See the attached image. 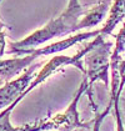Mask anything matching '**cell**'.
Listing matches in <instances>:
<instances>
[{
  "label": "cell",
  "mask_w": 125,
  "mask_h": 131,
  "mask_svg": "<svg viewBox=\"0 0 125 131\" xmlns=\"http://www.w3.org/2000/svg\"><path fill=\"white\" fill-rule=\"evenodd\" d=\"M0 82H1V81H0Z\"/></svg>",
  "instance_id": "cell-13"
},
{
  "label": "cell",
  "mask_w": 125,
  "mask_h": 131,
  "mask_svg": "<svg viewBox=\"0 0 125 131\" xmlns=\"http://www.w3.org/2000/svg\"><path fill=\"white\" fill-rule=\"evenodd\" d=\"M38 66H39L38 64L30 65L24 71V74L21 76H19L15 80L6 82L4 86L0 88V110L10 106L11 104L28 89V86L31 82V79L34 76V71L36 70Z\"/></svg>",
  "instance_id": "cell-4"
},
{
  "label": "cell",
  "mask_w": 125,
  "mask_h": 131,
  "mask_svg": "<svg viewBox=\"0 0 125 131\" xmlns=\"http://www.w3.org/2000/svg\"><path fill=\"white\" fill-rule=\"evenodd\" d=\"M81 5L79 4V0H69V4H68V9H76V8H80Z\"/></svg>",
  "instance_id": "cell-11"
},
{
  "label": "cell",
  "mask_w": 125,
  "mask_h": 131,
  "mask_svg": "<svg viewBox=\"0 0 125 131\" xmlns=\"http://www.w3.org/2000/svg\"><path fill=\"white\" fill-rule=\"evenodd\" d=\"M5 52V32L3 31V25L0 23V59Z\"/></svg>",
  "instance_id": "cell-10"
},
{
  "label": "cell",
  "mask_w": 125,
  "mask_h": 131,
  "mask_svg": "<svg viewBox=\"0 0 125 131\" xmlns=\"http://www.w3.org/2000/svg\"><path fill=\"white\" fill-rule=\"evenodd\" d=\"M38 58L33 54H29L23 58H13L1 60L0 59V78L1 80H9L13 76L19 75L21 71L26 70Z\"/></svg>",
  "instance_id": "cell-6"
},
{
  "label": "cell",
  "mask_w": 125,
  "mask_h": 131,
  "mask_svg": "<svg viewBox=\"0 0 125 131\" xmlns=\"http://www.w3.org/2000/svg\"><path fill=\"white\" fill-rule=\"evenodd\" d=\"M85 9L84 6L76 8V9H68L62 13L60 16L56 19L50 20L45 26L41 29L36 30L35 32L30 34L25 39L16 42H10V49L8 54H15V55H21L26 50H34L39 45H41L46 41L51 40L54 38L62 36L66 34H70L78 30V23L81 15H85Z\"/></svg>",
  "instance_id": "cell-1"
},
{
  "label": "cell",
  "mask_w": 125,
  "mask_h": 131,
  "mask_svg": "<svg viewBox=\"0 0 125 131\" xmlns=\"http://www.w3.org/2000/svg\"><path fill=\"white\" fill-rule=\"evenodd\" d=\"M89 89L88 79L84 78L80 88L78 89L75 97L69 105L66 110L53 116L50 119H45L43 121H36L34 124H28L21 126V131H45V130H59V131H73L75 129H89L94 122H81L79 120L78 114V102L84 91Z\"/></svg>",
  "instance_id": "cell-2"
},
{
  "label": "cell",
  "mask_w": 125,
  "mask_h": 131,
  "mask_svg": "<svg viewBox=\"0 0 125 131\" xmlns=\"http://www.w3.org/2000/svg\"><path fill=\"white\" fill-rule=\"evenodd\" d=\"M100 34H101V30L81 32V34L70 36V38H68V39H64V40H61V41L50 44V45H48V46H44V48H36V49H34V50H26V51H24L21 55L33 54L34 56L39 58V56H46V55H51V54H58V52H61V51L69 49L70 46H73V45L80 42V41L86 40V39H89V38H91V36H98V35H100Z\"/></svg>",
  "instance_id": "cell-5"
},
{
  "label": "cell",
  "mask_w": 125,
  "mask_h": 131,
  "mask_svg": "<svg viewBox=\"0 0 125 131\" xmlns=\"http://www.w3.org/2000/svg\"><path fill=\"white\" fill-rule=\"evenodd\" d=\"M119 101L123 104V110H124V114H125V90L123 91V96L119 97Z\"/></svg>",
  "instance_id": "cell-12"
},
{
  "label": "cell",
  "mask_w": 125,
  "mask_h": 131,
  "mask_svg": "<svg viewBox=\"0 0 125 131\" xmlns=\"http://www.w3.org/2000/svg\"><path fill=\"white\" fill-rule=\"evenodd\" d=\"M119 97H120V95H118L114 101L115 116H116V126H118V131H124V127H123V116H121L120 105H119Z\"/></svg>",
  "instance_id": "cell-9"
},
{
  "label": "cell",
  "mask_w": 125,
  "mask_h": 131,
  "mask_svg": "<svg viewBox=\"0 0 125 131\" xmlns=\"http://www.w3.org/2000/svg\"><path fill=\"white\" fill-rule=\"evenodd\" d=\"M123 19H125V0H115L111 11H110V15L108 18V21L105 26L101 29V35L110 34L113 29Z\"/></svg>",
  "instance_id": "cell-8"
},
{
  "label": "cell",
  "mask_w": 125,
  "mask_h": 131,
  "mask_svg": "<svg viewBox=\"0 0 125 131\" xmlns=\"http://www.w3.org/2000/svg\"><path fill=\"white\" fill-rule=\"evenodd\" d=\"M113 44L105 42L103 35H98L95 38V46L84 56L85 62V78L88 79L89 88L93 85L94 81L101 80L108 86L109 84V75L108 70L110 66V49Z\"/></svg>",
  "instance_id": "cell-3"
},
{
  "label": "cell",
  "mask_w": 125,
  "mask_h": 131,
  "mask_svg": "<svg viewBox=\"0 0 125 131\" xmlns=\"http://www.w3.org/2000/svg\"><path fill=\"white\" fill-rule=\"evenodd\" d=\"M111 0H104L103 3H100L99 5H96L91 10L86 11L84 18L78 23V30L84 29V28H91L98 25L100 21L103 20L105 16L106 11L109 10V5H110Z\"/></svg>",
  "instance_id": "cell-7"
}]
</instances>
